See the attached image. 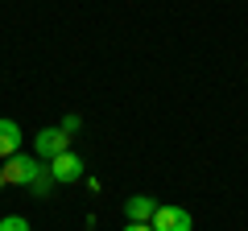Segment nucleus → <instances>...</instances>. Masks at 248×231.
Here are the masks:
<instances>
[{"label":"nucleus","mask_w":248,"mask_h":231,"mask_svg":"<svg viewBox=\"0 0 248 231\" xmlns=\"http://www.w3.org/2000/svg\"><path fill=\"white\" fill-rule=\"evenodd\" d=\"M0 231H29V219H21V215H4V219H0Z\"/></svg>","instance_id":"7"},{"label":"nucleus","mask_w":248,"mask_h":231,"mask_svg":"<svg viewBox=\"0 0 248 231\" xmlns=\"http://www.w3.org/2000/svg\"><path fill=\"white\" fill-rule=\"evenodd\" d=\"M153 231H190L195 227V219H190V211L186 206H157L149 219Z\"/></svg>","instance_id":"3"},{"label":"nucleus","mask_w":248,"mask_h":231,"mask_svg":"<svg viewBox=\"0 0 248 231\" xmlns=\"http://www.w3.org/2000/svg\"><path fill=\"white\" fill-rule=\"evenodd\" d=\"M124 231H153V227H149V223H128Z\"/></svg>","instance_id":"9"},{"label":"nucleus","mask_w":248,"mask_h":231,"mask_svg":"<svg viewBox=\"0 0 248 231\" xmlns=\"http://www.w3.org/2000/svg\"><path fill=\"white\" fill-rule=\"evenodd\" d=\"M21 128L17 120H0V157H13V153H21Z\"/></svg>","instance_id":"6"},{"label":"nucleus","mask_w":248,"mask_h":231,"mask_svg":"<svg viewBox=\"0 0 248 231\" xmlns=\"http://www.w3.org/2000/svg\"><path fill=\"white\" fill-rule=\"evenodd\" d=\"M46 169H50V178H54V182L71 186V182H79V178H83V157L66 149V153H58L54 161H46Z\"/></svg>","instance_id":"4"},{"label":"nucleus","mask_w":248,"mask_h":231,"mask_svg":"<svg viewBox=\"0 0 248 231\" xmlns=\"http://www.w3.org/2000/svg\"><path fill=\"white\" fill-rule=\"evenodd\" d=\"M0 186H4V173H0Z\"/></svg>","instance_id":"10"},{"label":"nucleus","mask_w":248,"mask_h":231,"mask_svg":"<svg viewBox=\"0 0 248 231\" xmlns=\"http://www.w3.org/2000/svg\"><path fill=\"white\" fill-rule=\"evenodd\" d=\"M153 211H157V202H153L149 194H133L128 202H124V215H128V223H149Z\"/></svg>","instance_id":"5"},{"label":"nucleus","mask_w":248,"mask_h":231,"mask_svg":"<svg viewBox=\"0 0 248 231\" xmlns=\"http://www.w3.org/2000/svg\"><path fill=\"white\" fill-rule=\"evenodd\" d=\"M29 190H33L37 198H46V194H50V190H54V178H50V169H46V173H42V178H37V182H33Z\"/></svg>","instance_id":"8"},{"label":"nucleus","mask_w":248,"mask_h":231,"mask_svg":"<svg viewBox=\"0 0 248 231\" xmlns=\"http://www.w3.org/2000/svg\"><path fill=\"white\" fill-rule=\"evenodd\" d=\"M66 149H71V132H62V128H42V132L33 136V157L37 161H54Z\"/></svg>","instance_id":"2"},{"label":"nucleus","mask_w":248,"mask_h":231,"mask_svg":"<svg viewBox=\"0 0 248 231\" xmlns=\"http://www.w3.org/2000/svg\"><path fill=\"white\" fill-rule=\"evenodd\" d=\"M0 173H4V186H33V182L46 173V165L37 157H21V153H13L9 165H0Z\"/></svg>","instance_id":"1"}]
</instances>
